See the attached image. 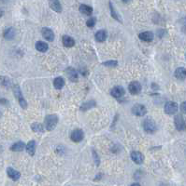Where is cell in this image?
I'll return each instance as SVG.
<instances>
[{
	"label": "cell",
	"mask_w": 186,
	"mask_h": 186,
	"mask_svg": "<svg viewBox=\"0 0 186 186\" xmlns=\"http://www.w3.org/2000/svg\"><path fill=\"white\" fill-rule=\"evenodd\" d=\"M58 123V116L56 115H49L45 117L44 120V127L45 129L48 131L53 130Z\"/></svg>",
	"instance_id": "1"
},
{
	"label": "cell",
	"mask_w": 186,
	"mask_h": 186,
	"mask_svg": "<svg viewBox=\"0 0 186 186\" xmlns=\"http://www.w3.org/2000/svg\"><path fill=\"white\" fill-rule=\"evenodd\" d=\"M13 93H14V96L17 98L21 107L22 109H26L27 108V102H26L25 99L23 98V96L22 94V91H21V88H20V87L18 85H15L13 87Z\"/></svg>",
	"instance_id": "2"
},
{
	"label": "cell",
	"mask_w": 186,
	"mask_h": 186,
	"mask_svg": "<svg viewBox=\"0 0 186 186\" xmlns=\"http://www.w3.org/2000/svg\"><path fill=\"white\" fill-rule=\"evenodd\" d=\"M143 129L149 134H153V133L156 132V130H157V127H156L155 122L153 119H151V118H146L144 120V122H143Z\"/></svg>",
	"instance_id": "3"
},
{
	"label": "cell",
	"mask_w": 186,
	"mask_h": 186,
	"mask_svg": "<svg viewBox=\"0 0 186 186\" xmlns=\"http://www.w3.org/2000/svg\"><path fill=\"white\" fill-rule=\"evenodd\" d=\"M174 125L177 130L179 131H184L186 130V120L184 118L183 116L178 115L174 118Z\"/></svg>",
	"instance_id": "4"
},
{
	"label": "cell",
	"mask_w": 186,
	"mask_h": 186,
	"mask_svg": "<svg viewBox=\"0 0 186 186\" xmlns=\"http://www.w3.org/2000/svg\"><path fill=\"white\" fill-rule=\"evenodd\" d=\"M131 111L137 116H144L147 114V108L143 104H135Z\"/></svg>",
	"instance_id": "5"
},
{
	"label": "cell",
	"mask_w": 186,
	"mask_h": 186,
	"mask_svg": "<svg viewBox=\"0 0 186 186\" xmlns=\"http://www.w3.org/2000/svg\"><path fill=\"white\" fill-rule=\"evenodd\" d=\"M165 113L168 115H174L178 111V104L174 102H168L165 105Z\"/></svg>",
	"instance_id": "6"
},
{
	"label": "cell",
	"mask_w": 186,
	"mask_h": 186,
	"mask_svg": "<svg viewBox=\"0 0 186 186\" xmlns=\"http://www.w3.org/2000/svg\"><path fill=\"white\" fill-rule=\"evenodd\" d=\"M128 90L132 95H138L141 91V85L138 81H133L128 86Z\"/></svg>",
	"instance_id": "7"
},
{
	"label": "cell",
	"mask_w": 186,
	"mask_h": 186,
	"mask_svg": "<svg viewBox=\"0 0 186 186\" xmlns=\"http://www.w3.org/2000/svg\"><path fill=\"white\" fill-rule=\"evenodd\" d=\"M70 138H71V141L74 142V143H80L83 140L84 138V133L81 129H75L72 131L71 135H70Z\"/></svg>",
	"instance_id": "8"
},
{
	"label": "cell",
	"mask_w": 186,
	"mask_h": 186,
	"mask_svg": "<svg viewBox=\"0 0 186 186\" xmlns=\"http://www.w3.org/2000/svg\"><path fill=\"white\" fill-rule=\"evenodd\" d=\"M125 88L123 87H120V86H116L110 90V95L113 98H116V99L122 98L125 95Z\"/></svg>",
	"instance_id": "9"
},
{
	"label": "cell",
	"mask_w": 186,
	"mask_h": 186,
	"mask_svg": "<svg viewBox=\"0 0 186 186\" xmlns=\"http://www.w3.org/2000/svg\"><path fill=\"white\" fill-rule=\"evenodd\" d=\"M131 159L134 163L138 164V165H140L144 162V156L140 153V152H138V151H134L131 153Z\"/></svg>",
	"instance_id": "10"
},
{
	"label": "cell",
	"mask_w": 186,
	"mask_h": 186,
	"mask_svg": "<svg viewBox=\"0 0 186 186\" xmlns=\"http://www.w3.org/2000/svg\"><path fill=\"white\" fill-rule=\"evenodd\" d=\"M41 34H42V36H43L47 41L51 42V41H53V39H54V33L52 32L51 29H50V28H48V27L42 28V30H41Z\"/></svg>",
	"instance_id": "11"
},
{
	"label": "cell",
	"mask_w": 186,
	"mask_h": 186,
	"mask_svg": "<svg viewBox=\"0 0 186 186\" xmlns=\"http://www.w3.org/2000/svg\"><path fill=\"white\" fill-rule=\"evenodd\" d=\"M66 73L67 75V77L70 81L72 82H76L79 78V75H78V73L76 72V70L72 67H68L66 70Z\"/></svg>",
	"instance_id": "12"
},
{
	"label": "cell",
	"mask_w": 186,
	"mask_h": 186,
	"mask_svg": "<svg viewBox=\"0 0 186 186\" xmlns=\"http://www.w3.org/2000/svg\"><path fill=\"white\" fill-rule=\"evenodd\" d=\"M95 40L97 42H104L106 41L107 37H108V33L106 30L104 29H101V30H98L95 34Z\"/></svg>",
	"instance_id": "13"
},
{
	"label": "cell",
	"mask_w": 186,
	"mask_h": 186,
	"mask_svg": "<svg viewBox=\"0 0 186 186\" xmlns=\"http://www.w3.org/2000/svg\"><path fill=\"white\" fill-rule=\"evenodd\" d=\"M7 174L13 181H18L21 178V173L19 171H17L16 170L12 169V168H7Z\"/></svg>",
	"instance_id": "14"
},
{
	"label": "cell",
	"mask_w": 186,
	"mask_h": 186,
	"mask_svg": "<svg viewBox=\"0 0 186 186\" xmlns=\"http://www.w3.org/2000/svg\"><path fill=\"white\" fill-rule=\"evenodd\" d=\"M49 6L53 11L57 13H60L62 11V6L59 0H49Z\"/></svg>",
	"instance_id": "15"
},
{
	"label": "cell",
	"mask_w": 186,
	"mask_h": 186,
	"mask_svg": "<svg viewBox=\"0 0 186 186\" xmlns=\"http://www.w3.org/2000/svg\"><path fill=\"white\" fill-rule=\"evenodd\" d=\"M139 37H140V40H142V41H145V42H151V41L154 40V33L147 31V32L140 33V34H139Z\"/></svg>",
	"instance_id": "16"
},
{
	"label": "cell",
	"mask_w": 186,
	"mask_h": 186,
	"mask_svg": "<svg viewBox=\"0 0 186 186\" xmlns=\"http://www.w3.org/2000/svg\"><path fill=\"white\" fill-rule=\"evenodd\" d=\"M79 10L81 14L86 16H91L93 14V7L85 4H81L79 7Z\"/></svg>",
	"instance_id": "17"
},
{
	"label": "cell",
	"mask_w": 186,
	"mask_h": 186,
	"mask_svg": "<svg viewBox=\"0 0 186 186\" xmlns=\"http://www.w3.org/2000/svg\"><path fill=\"white\" fill-rule=\"evenodd\" d=\"M174 75L179 80H184L186 78V69L184 67H179L176 69Z\"/></svg>",
	"instance_id": "18"
},
{
	"label": "cell",
	"mask_w": 186,
	"mask_h": 186,
	"mask_svg": "<svg viewBox=\"0 0 186 186\" xmlns=\"http://www.w3.org/2000/svg\"><path fill=\"white\" fill-rule=\"evenodd\" d=\"M95 105H96V102H95V101H94V100H91V101H88V102H86L82 103V104H81V108H80V110H81V111H83V112H86V111H88V110H90V109L94 108Z\"/></svg>",
	"instance_id": "19"
},
{
	"label": "cell",
	"mask_w": 186,
	"mask_h": 186,
	"mask_svg": "<svg viewBox=\"0 0 186 186\" xmlns=\"http://www.w3.org/2000/svg\"><path fill=\"white\" fill-rule=\"evenodd\" d=\"M62 41H63V45L66 48H72L75 45V40L69 35H64L62 38Z\"/></svg>",
	"instance_id": "20"
},
{
	"label": "cell",
	"mask_w": 186,
	"mask_h": 186,
	"mask_svg": "<svg viewBox=\"0 0 186 186\" xmlns=\"http://www.w3.org/2000/svg\"><path fill=\"white\" fill-rule=\"evenodd\" d=\"M109 5H110V14H111V17H112L114 20H116L117 21H120V22H122V21H123V20H122V18H121V16L119 15V13L116 11V9H115V7H113L112 3H111V2H110V3H109Z\"/></svg>",
	"instance_id": "21"
},
{
	"label": "cell",
	"mask_w": 186,
	"mask_h": 186,
	"mask_svg": "<svg viewBox=\"0 0 186 186\" xmlns=\"http://www.w3.org/2000/svg\"><path fill=\"white\" fill-rule=\"evenodd\" d=\"M15 36V29L13 27H8L4 32V37L7 40H11Z\"/></svg>",
	"instance_id": "22"
},
{
	"label": "cell",
	"mask_w": 186,
	"mask_h": 186,
	"mask_svg": "<svg viewBox=\"0 0 186 186\" xmlns=\"http://www.w3.org/2000/svg\"><path fill=\"white\" fill-rule=\"evenodd\" d=\"M36 49L39 52H46L49 49V46L43 41H37L36 43Z\"/></svg>",
	"instance_id": "23"
},
{
	"label": "cell",
	"mask_w": 186,
	"mask_h": 186,
	"mask_svg": "<svg viewBox=\"0 0 186 186\" xmlns=\"http://www.w3.org/2000/svg\"><path fill=\"white\" fill-rule=\"evenodd\" d=\"M25 148V144L22 142H17L10 146V150L12 152H22Z\"/></svg>",
	"instance_id": "24"
},
{
	"label": "cell",
	"mask_w": 186,
	"mask_h": 186,
	"mask_svg": "<svg viewBox=\"0 0 186 186\" xmlns=\"http://www.w3.org/2000/svg\"><path fill=\"white\" fill-rule=\"evenodd\" d=\"M25 148H26V152L28 153V155L33 157L35 155V152H36V142L35 141H30L27 143V145L25 146Z\"/></svg>",
	"instance_id": "25"
},
{
	"label": "cell",
	"mask_w": 186,
	"mask_h": 186,
	"mask_svg": "<svg viewBox=\"0 0 186 186\" xmlns=\"http://www.w3.org/2000/svg\"><path fill=\"white\" fill-rule=\"evenodd\" d=\"M66 82L63 77H56L53 80V86L56 89H62L65 86Z\"/></svg>",
	"instance_id": "26"
},
{
	"label": "cell",
	"mask_w": 186,
	"mask_h": 186,
	"mask_svg": "<svg viewBox=\"0 0 186 186\" xmlns=\"http://www.w3.org/2000/svg\"><path fill=\"white\" fill-rule=\"evenodd\" d=\"M31 129L34 132H37V133H43L45 130V127L40 123H33L31 125Z\"/></svg>",
	"instance_id": "27"
},
{
	"label": "cell",
	"mask_w": 186,
	"mask_h": 186,
	"mask_svg": "<svg viewBox=\"0 0 186 186\" xmlns=\"http://www.w3.org/2000/svg\"><path fill=\"white\" fill-rule=\"evenodd\" d=\"M0 85L5 88H8L11 85V81L7 76H0Z\"/></svg>",
	"instance_id": "28"
},
{
	"label": "cell",
	"mask_w": 186,
	"mask_h": 186,
	"mask_svg": "<svg viewBox=\"0 0 186 186\" xmlns=\"http://www.w3.org/2000/svg\"><path fill=\"white\" fill-rule=\"evenodd\" d=\"M104 66L106 67H110V68H113V67H116L118 65V62L117 61H114V60H110V61H105L102 63Z\"/></svg>",
	"instance_id": "29"
},
{
	"label": "cell",
	"mask_w": 186,
	"mask_h": 186,
	"mask_svg": "<svg viewBox=\"0 0 186 186\" xmlns=\"http://www.w3.org/2000/svg\"><path fill=\"white\" fill-rule=\"evenodd\" d=\"M95 23H96V19H95V17H91V18L86 21V25H87V27H89V28H94L95 25Z\"/></svg>",
	"instance_id": "30"
},
{
	"label": "cell",
	"mask_w": 186,
	"mask_h": 186,
	"mask_svg": "<svg viewBox=\"0 0 186 186\" xmlns=\"http://www.w3.org/2000/svg\"><path fill=\"white\" fill-rule=\"evenodd\" d=\"M93 156H94V159H95V162L96 164V166L99 165V158H98V156L96 155L95 151H93Z\"/></svg>",
	"instance_id": "31"
},
{
	"label": "cell",
	"mask_w": 186,
	"mask_h": 186,
	"mask_svg": "<svg viewBox=\"0 0 186 186\" xmlns=\"http://www.w3.org/2000/svg\"><path fill=\"white\" fill-rule=\"evenodd\" d=\"M181 111H182L184 114H186V102H184L181 104Z\"/></svg>",
	"instance_id": "32"
},
{
	"label": "cell",
	"mask_w": 186,
	"mask_h": 186,
	"mask_svg": "<svg viewBox=\"0 0 186 186\" xmlns=\"http://www.w3.org/2000/svg\"><path fill=\"white\" fill-rule=\"evenodd\" d=\"M8 103V102L6 99H0V104L2 105H7Z\"/></svg>",
	"instance_id": "33"
},
{
	"label": "cell",
	"mask_w": 186,
	"mask_h": 186,
	"mask_svg": "<svg viewBox=\"0 0 186 186\" xmlns=\"http://www.w3.org/2000/svg\"><path fill=\"white\" fill-rule=\"evenodd\" d=\"M182 22H183L184 24H185L186 25V17H184V19H182Z\"/></svg>",
	"instance_id": "34"
},
{
	"label": "cell",
	"mask_w": 186,
	"mask_h": 186,
	"mask_svg": "<svg viewBox=\"0 0 186 186\" xmlns=\"http://www.w3.org/2000/svg\"><path fill=\"white\" fill-rule=\"evenodd\" d=\"M3 15H4V11H3V10L1 9V8H0V18H1V17H2Z\"/></svg>",
	"instance_id": "35"
},
{
	"label": "cell",
	"mask_w": 186,
	"mask_h": 186,
	"mask_svg": "<svg viewBox=\"0 0 186 186\" xmlns=\"http://www.w3.org/2000/svg\"><path fill=\"white\" fill-rule=\"evenodd\" d=\"M124 3H129V2H131L132 0H122Z\"/></svg>",
	"instance_id": "36"
},
{
	"label": "cell",
	"mask_w": 186,
	"mask_h": 186,
	"mask_svg": "<svg viewBox=\"0 0 186 186\" xmlns=\"http://www.w3.org/2000/svg\"><path fill=\"white\" fill-rule=\"evenodd\" d=\"M131 185H132V186H136V185L140 186V184H137V183H135V184H131Z\"/></svg>",
	"instance_id": "37"
},
{
	"label": "cell",
	"mask_w": 186,
	"mask_h": 186,
	"mask_svg": "<svg viewBox=\"0 0 186 186\" xmlns=\"http://www.w3.org/2000/svg\"><path fill=\"white\" fill-rule=\"evenodd\" d=\"M0 117H1V112H0Z\"/></svg>",
	"instance_id": "38"
},
{
	"label": "cell",
	"mask_w": 186,
	"mask_h": 186,
	"mask_svg": "<svg viewBox=\"0 0 186 186\" xmlns=\"http://www.w3.org/2000/svg\"><path fill=\"white\" fill-rule=\"evenodd\" d=\"M2 1H6V0H2Z\"/></svg>",
	"instance_id": "39"
},
{
	"label": "cell",
	"mask_w": 186,
	"mask_h": 186,
	"mask_svg": "<svg viewBox=\"0 0 186 186\" xmlns=\"http://www.w3.org/2000/svg\"><path fill=\"white\" fill-rule=\"evenodd\" d=\"M185 58H186V56H185Z\"/></svg>",
	"instance_id": "40"
}]
</instances>
